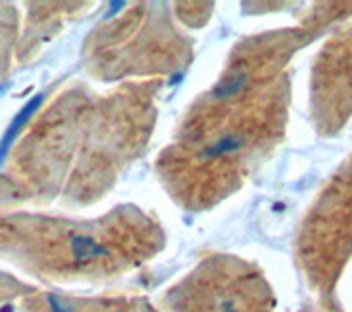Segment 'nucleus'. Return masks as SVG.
<instances>
[{"instance_id": "f03ea898", "label": "nucleus", "mask_w": 352, "mask_h": 312, "mask_svg": "<svg viewBox=\"0 0 352 312\" xmlns=\"http://www.w3.org/2000/svg\"><path fill=\"white\" fill-rule=\"evenodd\" d=\"M163 240L159 220L135 205L95 220L0 214V258L49 282L113 280L154 258Z\"/></svg>"}, {"instance_id": "39448f33", "label": "nucleus", "mask_w": 352, "mask_h": 312, "mask_svg": "<svg viewBox=\"0 0 352 312\" xmlns=\"http://www.w3.org/2000/svg\"><path fill=\"white\" fill-rule=\"evenodd\" d=\"M25 312H159L146 299L128 295L69 297L58 293H31L25 297Z\"/></svg>"}, {"instance_id": "20e7f679", "label": "nucleus", "mask_w": 352, "mask_h": 312, "mask_svg": "<svg viewBox=\"0 0 352 312\" xmlns=\"http://www.w3.org/2000/svg\"><path fill=\"white\" fill-rule=\"evenodd\" d=\"M262 282L238 262H203L163 297L168 312H267Z\"/></svg>"}, {"instance_id": "423d86ee", "label": "nucleus", "mask_w": 352, "mask_h": 312, "mask_svg": "<svg viewBox=\"0 0 352 312\" xmlns=\"http://www.w3.org/2000/svg\"><path fill=\"white\" fill-rule=\"evenodd\" d=\"M18 36L16 7L0 3V80H5L11 71V55H14Z\"/></svg>"}, {"instance_id": "0eeeda50", "label": "nucleus", "mask_w": 352, "mask_h": 312, "mask_svg": "<svg viewBox=\"0 0 352 312\" xmlns=\"http://www.w3.org/2000/svg\"><path fill=\"white\" fill-rule=\"evenodd\" d=\"M31 286L22 284L16 277H9L5 273H0V302L3 299H9V297H27L31 295Z\"/></svg>"}, {"instance_id": "7ed1b4c3", "label": "nucleus", "mask_w": 352, "mask_h": 312, "mask_svg": "<svg viewBox=\"0 0 352 312\" xmlns=\"http://www.w3.org/2000/svg\"><path fill=\"white\" fill-rule=\"evenodd\" d=\"M84 47L86 69L106 82L174 71L187 53V42L168 14L152 3L132 5L119 18L97 27Z\"/></svg>"}, {"instance_id": "f257e3e1", "label": "nucleus", "mask_w": 352, "mask_h": 312, "mask_svg": "<svg viewBox=\"0 0 352 312\" xmlns=\"http://www.w3.org/2000/svg\"><path fill=\"white\" fill-rule=\"evenodd\" d=\"M159 80L110 93L73 84L33 117L0 172L5 205H91L146 150L157 121Z\"/></svg>"}]
</instances>
